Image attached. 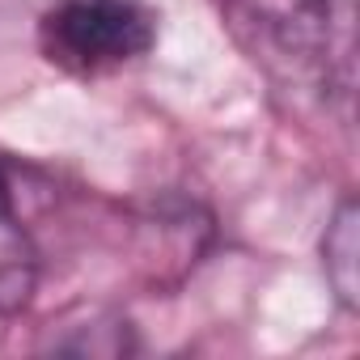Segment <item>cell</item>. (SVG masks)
Instances as JSON below:
<instances>
[{"instance_id": "obj_1", "label": "cell", "mask_w": 360, "mask_h": 360, "mask_svg": "<svg viewBox=\"0 0 360 360\" xmlns=\"http://www.w3.org/2000/svg\"><path fill=\"white\" fill-rule=\"evenodd\" d=\"M233 26L288 85L352 98L356 0H233Z\"/></svg>"}, {"instance_id": "obj_2", "label": "cell", "mask_w": 360, "mask_h": 360, "mask_svg": "<svg viewBox=\"0 0 360 360\" xmlns=\"http://www.w3.org/2000/svg\"><path fill=\"white\" fill-rule=\"evenodd\" d=\"M157 43V13L140 0H60L39 22L43 56L81 81L110 77Z\"/></svg>"}, {"instance_id": "obj_3", "label": "cell", "mask_w": 360, "mask_h": 360, "mask_svg": "<svg viewBox=\"0 0 360 360\" xmlns=\"http://www.w3.org/2000/svg\"><path fill=\"white\" fill-rule=\"evenodd\" d=\"M39 284V246L13 212L9 174L0 165V314H18L30 305Z\"/></svg>"}, {"instance_id": "obj_4", "label": "cell", "mask_w": 360, "mask_h": 360, "mask_svg": "<svg viewBox=\"0 0 360 360\" xmlns=\"http://www.w3.org/2000/svg\"><path fill=\"white\" fill-rule=\"evenodd\" d=\"M360 212H356V204L347 200L335 217H330V225H326V238H322V263H326V280L335 284V292H339V301L347 305V309H356L360 305Z\"/></svg>"}]
</instances>
